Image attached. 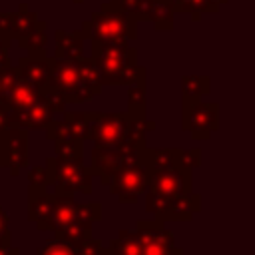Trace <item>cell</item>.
<instances>
[{
	"label": "cell",
	"mask_w": 255,
	"mask_h": 255,
	"mask_svg": "<svg viewBox=\"0 0 255 255\" xmlns=\"http://www.w3.org/2000/svg\"><path fill=\"white\" fill-rule=\"evenodd\" d=\"M173 0H147L145 22H151L155 30L169 32L173 30Z\"/></svg>",
	"instance_id": "obj_18"
},
{
	"label": "cell",
	"mask_w": 255,
	"mask_h": 255,
	"mask_svg": "<svg viewBox=\"0 0 255 255\" xmlns=\"http://www.w3.org/2000/svg\"><path fill=\"white\" fill-rule=\"evenodd\" d=\"M64 120L70 126L72 137L76 139H88V131H90V120H92V112H64Z\"/></svg>",
	"instance_id": "obj_26"
},
{
	"label": "cell",
	"mask_w": 255,
	"mask_h": 255,
	"mask_svg": "<svg viewBox=\"0 0 255 255\" xmlns=\"http://www.w3.org/2000/svg\"><path fill=\"white\" fill-rule=\"evenodd\" d=\"M219 128V104L203 100H181V129L193 139H209Z\"/></svg>",
	"instance_id": "obj_8"
},
{
	"label": "cell",
	"mask_w": 255,
	"mask_h": 255,
	"mask_svg": "<svg viewBox=\"0 0 255 255\" xmlns=\"http://www.w3.org/2000/svg\"><path fill=\"white\" fill-rule=\"evenodd\" d=\"M54 151L58 159H84V141L76 137L54 141Z\"/></svg>",
	"instance_id": "obj_28"
},
{
	"label": "cell",
	"mask_w": 255,
	"mask_h": 255,
	"mask_svg": "<svg viewBox=\"0 0 255 255\" xmlns=\"http://www.w3.org/2000/svg\"><path fill=\"white\" fill-rule=\"evenodd\" d=\"M211 92L209 76H183L181 78V100H201Z\"/></svg>",
	"instance_id": "obj_24"
},
{
	"label": "cell",
	"mask_w": 255,
	"mask_h": 255,
	"mask_svg": "<svg viewBox=\"0 0 255 255\" xmlns=\"http://www.w3.org/2000/svg\"><path fill=\"white\" fill-rule=\"evenodd\" d=\"M48 64H50L48 86L58 90L62 98L66 100V104H80V102L92 100L102 94L100 88H92L90 84L82 80L76 60H62L56 56H48Z\"/></svg>",
	"instance_id": "obj_5"
},
{
	"label": "cell",
	"mask_w": 255,
	"mask_h": 255,
	"mask_svg": "<svg viewBox=\"0 0 255 255\" xmlns=\"http://www.w3.org/2000/svg\"><path fill=\"white\" fill-rule=\"evenodd\" d=\"M74 203H76L74 195H60V193H56L48 231L60 233V231H64V229H68L72 225V221H74Z\"/></svg>",
	"instance_id": "obj_19"
},
{
	"label": "cell",
	"mask_w": 255,
	"mask_h": 255,
	"mask_svg": "<svg viewBox=\"0 0 255 255\" xmlns=\"http://www.w3.org/2000/svg\"><path fill=\"white\" fill-rule=\"evenodd\" d=\"M173 159L181 171L193 173V169L199 167V163H201V149H197V147H191V149L173 147Z\"/></svg>",
	"instance_id": "obj_27"
},
{
	"label": "cell",
	"mask_w": 255,
	"mask_h": 255,
	"mask_svg": "<svg viewBox=\"0 0 255 255\" xmlns=\"http://www.w3.org/2000/svg\"><path fill=\"white\" fill-rule=\"evenodd\" d=\"M82 2H84V0H74V4H82Z\"/></svg>",
	"instance_id": "obj_42"
},
{
	"label": "cell",
	"mask_w": 255,
	"mask_h": 255,
	"mask_svg": "<svg viewBox=\"0 0 255 255\" xmlns=\"http://www.w3.org/2000/svg\"><path fill=\"white\" fill-rule=\"evenodd\" d=\"M38 94H40V88H36L28 80H24L20 76V72H18L14 82L6 88L4 96H2V104H6L14 112H22V110H26V108H30L34 104Z\"/></svg>",
	"instance_id": "obj_15"
},
{
	"label": "cell",
	"mask_w": 255,
	"mask_h": 255,
	"mask_svg": "<svg viewBox=\"0 0 255 255\" xmlns=\"http://www.w3.org/2000/svg\"><path fill=\"white\" fill-rule=\"evenodd\" d=\"M46 137L50 141H64V139H72V131L66 120H52L46 126Z\"/></svg>",
	"instance_id": "obj_32"
},
{
	"label": "cell",
	"mask_w": 255,
	"mask_h": 255,
	"mask_svg": "<svg viewBox=\"0 0 255 255\" xmlns=\"http://www.w3.org/2000/svg\"><path fill=\"white\" fill-rule=\"evenodd\" d=\"M0 255H20V249L18 247H12L10 235L0 237Z\"/></svg>",
	"instance_id": "obj_37"
},
{
	"label": "cell",
	"mask_w": 255,
	"mask_h": 255,
	"mask_svg": "<svg viewBox=\"0 0 255 255\" xmlns=\"http://www.w3.org/2000/svg\"><path fill=\"white\" fill-rule=\"evenodd\" d=\"M16 68L24 80L34 84L36 88H46L50 82V64L48 54H28L18 58Z\"/></svg>",
	"instance_id": "obj_16"
},
{
	"label": "cell",
	"mask_w": 255,
	"mask_h": 255,
	"mask_svg": "<svg viewBox=\"0 0 255 255\" xmlns=\"http://www.w3.org/2000/svg\"><path fill=\"white\" fill-rule=\"evenodd\" d=\"M40 18L38 12L32 10V6L28 2H20L18 8L12 12V28H14V38L20 40L26 34H30L36 26H38Z\"/></svg>",
	"instance_id": "obj_20"
},
{
	"label": "cell",
	"mask_w": 255,
	"mask_h": 255,
	"mask_svg": "<svg viewBox=\"0 0 255 255\" xmlns=\"http://www.w3.org/2000/svg\"><path fill=\"white\" fill-rule=\"evenodd\" d=\"M137 24L139 20L133 14L120 10L110 2H102L100 8L94 10L92 16L82 22L80 32L86 40L98 44L122 42V40L129 42L135 40L137 36Z\"/></svg>",
	"instance_id": "obj_2"
},
{
	"label": "cell",
	"mask_w": 255,
	"mask_h": 255,
	"mask_svg": "<svg viewBox=\"0 0 255 255\" xmlns=\"http://www.w3.org/2000/svg\"><path fill=\"white\" fill-rule=\"evenodd\" d=\"M18 46L22 50H26L28 54H46V46H48V36H46V22L40 20L38 26L26 34L24 38L18 40Z\"/></svg>",
	"instance_id": "obj_25"
},
{
	"label": "cell",
	"mask_w": 255,
	"mask_h": 255,
	"mask_svg": "<svg viewBox=\"0 0 255 255\" xmlns=\"http://www.w3.org/2000/svg\"><path fill=\"white\" fill-rule=\"evenodd\" d=\"M135 235L141 243V255H167L175 247V237L161 221L139 219L135 223Z\"/></svg>",
	"instance_id": "obj_10"
},
{
	"label": "cell",
	"mask_w": 255,
	"mask_h": 255,
	"mask_svg": "<svg viewBox=\"0 0 255 255\" xmlns=\"http://www.w3.org/2000/svg\"><path fill=\"white\" fill-rule=\"evenodd\" d=\"M56 50L54 56L62 60H78L84 56V36L78 30H56L54 32Z\"/></svg>",
	"instance_id": "obj_17"
},
{
	"label": "cell",
	"mask_w": 255,
	"mask_h": 255,
	"mask_svg": "<svg viewBox=\"0 0 255 255\" xmlns=\"http://www.w3.org/2000/svg\"><path fill=\"white\" fill-rule=\"evenodd\" d=\"M102 219V203L100 201H84L74 203V221L72 225L84 231H92L94 223Z\"/></svg>",
	"instance_id": "obj_21"
},
{
	"label": "cell",
	"mask_w": 255,
	"mask_h": 255,
	"mask_svg": "<svg viewBox=\"0 0 255 255\" xmlns=\"http://www.w3.org/2000/svg\"><path fill=\"white\" fill-rule=\"evenodd\" d=\"M44 167L48 173V185L54 187V193L60 195H74L78 191H82L84 195L92 193L94 173L90 165H84V159H58L56 155H50Z\"/></svg>",
	"instance_id": "obj_4"
},
{
	"label": "cell",
	"mask_w": 255,
	"mask_h": 255,
	"mask_svg": "<svg viewBox=\"0 0 255 255\" xmlns=\"http://www.w3.org/2000/svg\"><path fill=\"white\" fill-rule=\"evenodd\" d=\"M147 189L159 195H181L193 191V173L181 171L177 165H169L165 169L149 171Z\"/></svg>",
	"instance_id": "obj_11"
},
{
	"label": "cell",
	"mask_w": 255,
	"mask_h": 255,
	"mask_svg": "<svg viewBox=\"0 0 255 255\" xmlns=\"http://www.w3.org/2000/svg\"><path fill=\"white\" fill-rule=\"evenodd\" d=\"M147 145H133V143H108V145H94L92 147V163L90 169L94 175L108 177L122 167L141 163L143 149Z\"/></svg>",
	"instance_id": "obj_7"
},
{
	"label": "cell",
	"mask_w": 255,
	"mask_h": 255,
	"mask_svg": "<svg viewBox=\"0 0 255 255\" xmlns=\"http://www.w3.org/2000/svg\"><path fill=\"white\" fill-rule=\"evenodd\" d=\"M94 64L100 70L102 88L106 86H120L124 72L137 64V50L129 46V42H92V56Z\"/></svg>",
	"instance_id": "obj_3"
},
{
	"label": "cell",
	"mask_w": 255,
	"mask_h": 255,
	"mask_svg": "<svg viewBox=\"0 0 255 255\" xmlns=\"http://www.w3.org/2000/svg\"><path fill=\"white\" fill-rule=\"evenodd\" d=\"M145 211L153 215V219L165 221H191L193 215L201 209V195L195 191L181 193V195H159L151 189L143 193Z\"/></svg>",
	"instance_id": "obj_6"
},
{
	"label": "cell",
	"mask_w": 255,
	"mask_h": 255,
	"mask_svg": "<svg viewBox=\"0 0 255 255\" xmlns=\"http://www.w3.org/2000/svg\"><path fill=\"white\" fill-rule=\"evenodd\" d=\"M108 247L112 255H141V243L131 229H120Z\"/></svg>",
	"instance_id": "obj_23"
},
{
	"label": "cell",
	"mask_w": 255,
	"mask_h": 255,
	"mask_svg": "<svg viewBox=\"0 0 255 255\" xmlns=\"http://www.w3.org/2000/svg\"><path fill=\"white\" fill-rule=\"evenodd\" d=\"M12 40L14 38H10V36H4V34H0V68H6V66H10L12 62H10V44H12Z\"/></svg>",
	"instance_id": "obj_35"
},
{
	"label": "cell",
	"mask_w": 255,
	"mask_h": 255,
	"mask_svg": "<svg viewBox=\"0 0 255 255\" xmlns=\"http://www.w3.org/2000/svg\"><path fill=\"white\" fill-rule=\"evenodd\" d=\"M30 131L22 128H10L6 129V167L10 169V175H20L22 167H28L30 163Z\"/></svg>",
	"instance_id": "obj_12"
},
{
	"label": "cell",
	"mask_w": 255,
	"mask_h": 255,
	"mask_svg": "<svg viewBox=\"0 0 255 255\" xmlns=\"http://www.w3.org/2000/svg\"><path fill=\"white\" fill-rule=\"evenodd\" d=\"M76 66H78V72H80V76H82V80H84L86 84H90L92 88L104 90V88H102V82H100V70H98V66L94 64V60H92L90 56L78 58V60H76Z\"/></svg>",
	"instance_id": "obj_29"
},
{
	"label": "cell",
	"mask_w": 255,
	"mask_h": 255,
	"mask_svg": "<svg viewBox=\"0 0 255 255\" xmlns=\"http://www.w3.org/2000/svg\"><path fill=\"white\" fill-rule=\"evenodd\" d=\"M0 34L14 38V28H12V12H0Z\"/></svg>",
	"instance_id": "obj_36"
},
{
	"label": "cell",
	"mask_w": 255,
	"mask_h": 255,
	"mask_svg": "<svg viewBox=\"0 0 255 255\" xmlns=\"http://www.w3.org/2000/svg\"><path fill=\"white\" fill-rule=\"evenodd\" d=\"M10 235V215L4 207H0V237Z\"/></svg>",
	"instance_id": "obj_38"
},
{
	"label": "cell",
	"mask_w": 255,
	"mask_h": 255,
	"mask_svg": "<svg viewBox=\"0 0 255 255\" xmlns=\"http://www.w3.org/2000/svg\"><path fill=\"white\" fill-rule=\"evenodd\" d=\"M54 120L52 110L48 108V104L44 102L42 94H38V98L34 100V104L22 112H14L12 110V128H22L26 131H38V129H46V126Z\"/></svg>",
	"instance_id": "obj_13"
},
{
	"label": "cell",
	"mask_w": 255,
	"mask_h": 255,
	"mask_svg": "<svg viewBox=\"0 0 255 255\" xmlns=\"http://www.w3.org/2000/svg\"><path fill=\"white\" fill-rule=\"evenodd\" d=\"M0 167H6V131H0Z\"/></svg>",
	"instance_id": "obj_39"
},
{
	"label": "cell",
	"mask_w": 255,
	"mask_h": 255,
	"mask_svg": "<svg viewBox=\"0 0 255 255\" xmlns=\"http://www.w3.org/2000/svg\"><path fill=\"white\" fill-rule=\"evenodd\" d=\"M155 129V122L131 116L129 112H92L88 139L94 145L133 143L147 145V131Z\"/></svg>",
	"instance_id": "obj_1"
},
{
	"label": "cell",
	"mask_w": 255,
	"mask_h": 255,
	"mask_svg": "<svg viewBox=\"0 0 255 255\" xmlns=\"http://www.w3.org/2000/svg\"><path fill=\"white\" fill-rule=\"evenodd\" d=\"M167 255H183V249H179V247H173V249H171Z\"/></svg>",
	"instance_id": "obj_41"
},
{
	"label": "cell",
	"mask_w": 255,
	"mask_h": 255,
	"mask_svg": "<svg viewBox=\"0 0 255 255\" xmlns=\"http://www.w3.org/2000/svg\"><path fill=\"white\" fill-rule=\"evenodd\" d=\"M209 2H211V4H213V6L217 8V10H219V8L223 6V4H227V0H209Z\"/></svg>",
	"instance_id": "obj_40"
},
{
	"label": "cell",
	"mask_w": 255,
	"mask_h": 255,
	"mask_svg": "<svg viewBox=\"0 0 255 255\" xmlns=\"http://www.w3.org/2000/svg\"><path fill=\"white\" fill-rule=\"evenodd\" d=\"M147 177H149V169L143 163H133L122 167L120 171L108 177H102V183L110 189L114 197H118L120 203H135L137 197L143 195L149 185Z\"/></svg>",
	"instance_id": "obj_9"
},
{
	"label": "cell",
	"mask_w": 255,
	"mask_h": 255,
	"mask_svg": "<svg viewBox=\"0 0 255 255\" xmlns=\"http://www.w3.org/2000/svg\"><path fill=\"white\" fill-rule=\"evenodd\" d=\"M36 255H74V245H70L66 239L54 235L52 239L44 241L42 247H38Z\"/></svg>",
	"instance_id": "obj_30"
},
{
	"label": "cell",
	"mask_w": 255,
	"mask_h": 255,
	"mask_svg": "<svg viewBox=\"0 0 255 255\" xmlns=\"http://www.w3.org/2000/svg\"><path fill=\"white\" fill-rule=\"evenodd\" d=\"M40 94L44 98V102L48 104V108L52 110V114H64L66 112V100L62 98V94L58 90H54L52 86L40 88Z\"/></svg>",
	"instance_id": "obj_33"
},
{
	"label": "cell",
	"mask_w": 255,
	"mask_h": 255,
	"mask_svg": "<svg viewBox=\"0 0 255 255\" xmlns=\"http://www.w3.org/2000/svg\"><path fill=\"white\" fill-rule=\"evenodd\" d=\"M145 76L131 82L128 88V112L137 118H145L147 110V88H145Z\"/></svg>",
	"instance_id": "obj_22"
},
{
	"label": "cell",
	"mask_w": 255,
	"mask_h": 255,
	"mask_svg": "<svg viewBox=\"0 0 255 255\" xmlns=\"http://www.w3.org/2000/svg\"><path fill=\"white\" fill-rule=\"evenodd\" d=\"M28 185L32 187H48V173H46V167L42 165H36L28 171Z\"/></svg>",
	"instance_id": "obj_34"
},
{
	"label": "cell",
	"mask_w": 255,
	"mask_h": 255,
	"mask_svg": "<svg viewBox=\"0 0 255 255\" xmlns=\"http://www.w3.org/2000/svg\"><path fill=\"white\" fill-rule=\"evenodd\" d=\"M74 255H112V251L110 247H104V243L98 237L88 235L74 247Z\"/></svg>",
	"instance_id": "obj_31"
},
{
	"label": "cell",
	"mask_w": 255,
	"mask_h": 255,
	"mask_svg": "<svg viewBox=\"0 0 255 255\" xmlns=\"http://www.w3.org/2000/svg\"><path fill=\"white\" fill-rule=\"evenodd\" d=\"M56 193H50L48 187H32L28 185V219L36 223L38 229L48 231L52 207Z\"/></svg>",
	"instance_id": "obj_14"
}]
</instances>
